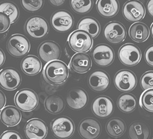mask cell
<instances>
[{
  "label": "cell",
  "instance_id": "cell-1",
  "mask_svg": "<svg viewBox=\"0 0 153 139\" xmlns=\"http://www.w3.org/2000/svg\"><path fill=\"white\" fill-rule=\"evenodd\" d=\"M69 74L67 65L58 60L48 63L43 70L45 79L51 85L62 84L68 79Z\"/></svg>",
  "mask_w": 153,
  "mask_h": 139
},
{
  "label": "cell",
  "instance_id": "cell-2",
  "mask_svg": "<svg viewBox=\"0 0 153 139\" xmlns=\"http://www.w3.org/2000/svg\"><path fill=\"white\" fill-rule=\"evenodd\" d=\"M71 49L76 53H86L93 46L92 37L88 33L77 30L72 32L68 38Z\"/></svg>",
  "mask_w": 153,
  "mask_h": 139
},
{
  "label": "cell",
  "instance_id": "cell-3",
  "mask_svg": "<svg viewBox=\"0 0 153 139\" xmlns=\"http://www.w3.org/2000/svg\"><path fill=\"white\" fill-rule=\"evenodd\" d=\"M15 103L17 108L25 112L34 110L38 105V97L33 90L22 89L15 96Z\"/></svg>",
  "mask_w": 153,
  "mask_h": 139
},
{
  "label": "cell",
  "instance_id": "cell-4",
  "mask_svg": "<svg viewBox=\"0 0 153 139\" xmlns=\"http://www.w3.org/2000/svg\"><path fill=\"white\" fill-rule=\"evenodd\" d=\"M28 40L21 34H15L10 36L6 44V48L10 55L15 57H22L30 50Z\"/></svg>",
  "mask_w": 153,
  "mask_h": 139
},
{
  "label": "cell",
  "instance_id": "cell-5",
  "mask_svg": "<svg viewBox=\"0 0 153 139\" xmlns=\"http://www.w3.org/2000/svg\"><path fill=\"white\" fill-rule=\"evenodd\" d=\"M51 130L56 138L67 139L73 135L74 124L68 117L61 116L56 118L51 123Z\"/></svg>",
  "mask_w": 153,
  "mask_h": 139
},
{
  "label": "cell",
  "instance_id": "cell-6",
  "mask_svg": "<svg viewBox=\"0 0 153 139\" xmlns=\"http://www.w3.org/2000/svg\"><path fill=\"white\" fill-rule=\"evenodd\" d=\"M114 83L117 89L122 92H130L134 89L137 79L134 72L128 70H121L116 74Z\"/></svg>",
  "mask_w": 153,
  "mask_h": 139
},
{
  "label": "cell",
  "instance_id": "cell-7",
  "mask_svg": "<svg viewBox=\"0 0 153 139\" xmlns=\"http://www.w3.org/2000/svg\"><path fill=\"white\" fill-rule=\"evenodd\" d=\"M141 56V50L134 44H125L119 51L120 61L127 66L136 65L140 62Z\"/></svg>",
  "mask_w": 153,
  "mask_h": 139
},
{
  "label": "cell",
  "instance_id": "cell-8",
  "mask_svg": "<svg viewBox=\"0 0 153 139\" xmlns=\"http://www.w3.org/2000/svg\"><path fill=\"white\" fill-rule=\"evenodd\" d=\"M27 34L33 38H42L49 32V25L42 17L34 16L27 20L25 25Z\"/></svg>",
  "mask_w": 153,
  "mask_h": 139
},
{
  "label": "cell",
  "instance_id": "cell-9",
  "mask_svg": "<svg viewBox=\"0 0 153 139\" xmlns=\"http://www.w3.org/2000/svg\"><path fill=\"white\" fill-rule=\"evenodd\" d=\"M122 12L127 20L138 22L145 16L146 8L143 3L139 0H129L124 4Z\"/></svg>",
  "mask_w": 153,
  "mask_h": 139
},
{
  "label": "cell",
  "instance_id": "cell-10",
  "mask_svg": "<svg viewBox=\"0 0 153 139\" xmlns=\"http://www.w3.org/2000/svg\"><path fill=\"white\" fill-rule=\"evenodd\" d=\"M74 18L71 13L67 11L61 10L55 12L51 16L52 27L58 32H67L74 26Z\"/></svg>",
  "mask_w": 153,
  "mask_h": 139
},
{
  "label": "cell",
  "instance_id": "cell-11",
  "mask_svg": "<svg viewBox=\"0 0 153 139\" xmlns=\"http://www.w3.org/2000/svg\"><path fill=\"white\" fill-rule=\"evenodd\" d=\"M93 59L98 65L106 67L111 65L114 60V52L110 46L100 44L93 50Z\"/></svg>",
  "mask_w": 153,
  "mask_h": 139
},
{
  "label": "cell",
  "instance_id": "cell-12",
  "mask_svg": "<svg viewBox=\"0 0 153 139\" xmlns=\"http://www.w3.org/2000/svg\"><path fill=\"white\" fill-rule=\"evenodd\" d=\"M104 36L111 43H121L126 39V28L119 22H110L105 26Z\"/></svg>",
  "mask_w": 153,
  "mask_h": 139
},
{
  "label": "cell",
  "instance_id": "cell-13",
  "mask_svg": "<svg viewBox=\"0 0 153 139\" xmlns=\"http://www.w3.org/2000/svg\"><path fill=\"white\" fill-rule=\"evenodd\" d=\"M22 81L20 74L13 68H6L0 72V84L2 89L13 90L19 86Z\"/></svg>",
  "mask_w": 153,
  "mask_h": 139
},
{
  "label": "cell",
  "instance_id": "cell-14",
  "mask_svg": "<svg viewBox=\"0 0 153 139\" xmlns=\"http://www.w3.org/2000/svg\"><path fill=\"white\" fill-rule=\"evenodd\" d=\"M40 58L46 63L58 61L61 55L60 46L53 41H45L40 45L38 49Z\"/></svg>",
  "mask_w": 153,
  "mask_h": 139
},
{
  "label": "cell",
  "instance_id": "cell-15",
  "mask_svg": "<svg viewBox=\"0 0 153 139\" xmlns=\"http://www.w3.org/2000/svg\"><path fill=\"white\" fill-rule=\"evenodd\" d=\"M47 133V126L40 119H31L26 125L25 134L28 139H45Z\"/></svg>",
  "mask_w": 153,
  "mask_h": 139
},
{
  "label": "cell",
  "instance_id": "cell-16",
  "mask_svg": "<svg viewBox=\"0 0 153 139\" xmlns=\"http://www.w3.org/2000/svg\"><path fill=\"white\" fill-rule=\"evenodd\" d=\"M91 110L94 114L98 118H107L114 111L113 101L109 97H98L93 101Z\"/></svg>",
  "mask_w": 153,
  "mask_h": 139
},
{
  "label": "cell",
  "instance_id": "cell-17",
  "mask_svg": "<svg viewBox=\"0 0 153 139\" xmlns=\"http://www.w3.org/2000/svg\"><path fill=\"white\" fill-rule=\"evenodd\" d=\"M78 132L84 139H96L100 132L99 122L94 118L85 119L78 127Z\"/></svg>",
  "mask_w": 153,
  "mask_h": 139
},
{
  "label": "cell",
  "instance_id": "cell-18",
  "mask_svg": "<svg viewBox=\"0 0 153 139\" xmlns=\"http://www.w3.org/2000/svg\"><path fill=\"white\" fill-rule=\"evenodd\" d=\"M89 86L96 92H102L108 89L110 79L108 74L102 70L92 72L89 77Z\"/></svg>",
  "mask_w": 153,
  "mask_h": 139
},
{
  "label": "cell",
  "instance_id": "cell-19",
  "mask_svg": "<svg viewBox=\"0 0 153 139\" xmlns=\"http://www.w3.org/2000/svg\"><path fill=\"white\" fill-rule=\"evenodd\" d=\"M88 102V95L84 90L74 89L70 90L67 95V103L72 109L80 110L83 109Z\"/></svg>",
  "mask_w": 153,
  "mask_h": 139
},
{
  "label": "cell",
  "instance_id": "cell-20",
  "mask_svg": "<svg viewBox=\"0 0 153 139\" xmlns=\"http://www.w3.org/2000/svg\"><path fill=\"white\" fill-rule=\"evenodd\" d=\"M70 65L76 72L83 74L91 69L92 62L89 55L85 53H77L71 57Z\"/></svg>",
  "mask_w": 153,
  "mask_h": 139
},
{
  "label": "cell",
  "instance_id": "cell-21",
  "mask_svg": "<svg viewBox=\"0 0 153 139\" xmlns=\"http://www.w3.org/2000/svg\"><path fill=\"white\" fill-rule=\"evenodd\" d=\"M97 8L100 15L110 18L119 12V3L118 0H97Z\"/></svg>",
  "mask_w": 153,
  "mask_h": 139
},
{
  "label": "cell",
  "instance_id": "cell-22",
  "mask_svg": "<svg viewBox=\"0 0 153 139\" xmlns=\"http://www.w3.org/2000/svg\"><path fill=\"white\" fill-rule=\"evenodd\" d=\"M1 122L7 127L16 126L20 122L22 115L16 107L8 106L4 108L0 113Z\"/></svg>",
  "mask_w": 153,
  "mask_h": 139
},
{
  "label": "cell",
  "instance_id": "cell-23",
  "mask_svg": "<svg viewBox=\"0 0 153 139\" xmlns=\"http://www.w3.org/2000/svg\"><path fill=\"white\" fill-rule=\"evenodd\" d=\"M130 38L137 43H142L148 38L150 31L148 26L142 23H135L131 25L128 32Z\"/></svg>",
  "mask_w": 153,
  "mask_h": 139
},
{
  "label": "cell",
  "instance_id": "cell-24",
  "mask_svg": "<svg viewBox=\"0 0 153 139\" xmlns=\"http://www.w3.org/2000/svg\"><path fill=\"white\" fill-rule=\"evenodd\" d=\"M21 68L24 73L29 76L38 74L42 70V63L35 56H27L21 63Z\"/></svg>",
  "mask_w": 153,
  "mask_h": 139
},
{
  "label": "cell",
  "instance_id": "cell-25",
  "mask_svg": "<svg viewBox=\"0 0 153 139\" xmlns=\"http://www.w3.org/2000/svg\"><path fill=\"white\" fill-rule=\"evenodd\" d=\"M78 29L88 33L92 38H96L100 34V24L93 17H85L78 23Z\"/></svg>",
  "mask_w": 153,
  "mask_h": 139
},
{
  "label": "cell",
  "instance_id": "cell-26",
  "mask_svg": "<svg viewBox=\"0 0 153 139\" xmlns=\"http://www.w3.org/2000/svg\"><path fill=\"white\" fill-rule=\"evenodd\" d=\"M128 134L130 139H148L150 131L145 123L136 122L130 125Z\"/></svg>",
  "mask_w": 153,
  "mask_h": 139
},
{
  "label": "cell",
  "instance_id": "cell-27",
  "mask_svg": "<svg viewBox=\"0 0 153 139\" xmlns=\"http://www.w3.org/2000/svg\"><path fill=\"white\" fill-rule=\"evenodd\" d=\"M126 123L119 118H111L106 125V131L111 137L118 138L126 131Z\"/></svg>",
  "mask_w": 153,
  "mask_h": 139
},
{
  "label": "cell",
  "instance_id": "cell-28",
  "mask_svg": "<svg viewBox=\"0 0 153 139\" xmlns=\"http://www.w3.org/2000/svg\"><path fill=\"white\" fill-rule=\"evenodd\" d=\"M117 106L119 108V109L124 113H131L136 109L137 99L132 94H122L118 98Z\"/></svg>",
  "mask_w": 153,
  "mask_h": 139
},
{
  "label": "cell",
  "instance_id": "cell-29",
  "mask_svg": "<svg viewBox=\"0 0 153 139\" xmlns=\"http://www.w3.org/2000/svg\"><path fill=\"white\" fill-rule=\"evenodd\" d=\"M45 107L50 113L57 114L64 109L65 103L62 98L56 95L49 96L45 101Z\"/></svg>",
  "mask_w": 153,
  "mask_h": 139
},
{
  "label": "cell",
  "instance_id": "cell-30",
  "mask_svg": "<svg viewBox=\"0 0 153 139\" xmlns=\"http://www.w3.org/2000/svg\"><path fill=\"white\" fill-rule=\"evenodd\" d=\"M72 10L78 14H85L93 7V0H71Z\"/></svg>",
  "mask_w": 153,
  "mask_h": 139
},
{
  "label": "cell",
  "instance_id": "cell-31",
  "mask_svg": "<svg viewBox=\"0 0 153 139\" xmlns=\"http://www.w3.org/2000/svg\"><path fill=\"white\" fill-rule=\"evenodd\" d=\"M0 12L5 13L10 17L11 23L17 21L19 15V11L17 6L12 2H4L0 6Z\"/></svg>",
  "mask_w": 153,
  "mask_h": 139
},
{
  "label": "cell",
  "instance_id": "cell-32",
  "mask_svg": "<svg viewBox=\"0 0 153 139\" xmlns=\"http://www.w3.org/2000/svg\"><path fill=\"white\" fill-rule=\"evenodd\" d=\"M139 104L144 110L153 113V89L146 90L142 93Z\"/></svg>",
  "mask_w": 153,
  "mask_h": 139
},
{
  "label": "cell",
  "instance_id": "cell-33",
  "mask_svg": "<svg viewBox=\"0 0 153 139\" xmlns=\"http://www.w3.org/2000/svg\"><path fill=\"white\" fill-rule=\"evenodd\" d=\"M22 7L29 12L38 11L42 8L44 0H21Z\"/></svg>",
  "mask_w": 153,
  "mask_h": 139
},
{
  "label": "cell",
  "instance_id": "cell-34",
  "mask_svg": "<svg viewBox=\"0 0 153 139\" xmlns=\"http://www.w3.org/2000/svg\"><path fill=\"white\" fill-rule=\"evenodd\" d=\"M141 86L145 91L153 89V71H148L143 74L141 79Z\"/></svg>",
  "mask_w": 153,
  "mask_h": 139
},
{
  "label": "cell",
  "instance_id": "cell-35",
  "mask_svg": "<svg viewBox=\"0 0 153 139\" xmlns=\"http://www.w3.org/2000/svg\"><path fill=\"white\" fill-rule=\"evenodd\" d=\"M0 23H1V29H0V32L4 33L7 31L10 27V17L6 15L5 13H0Z\"/></svg>",
  "mask_w": 153,
  "mask_h": 139
},
{
  "label": "cell",
  "instance_id": "cell-36",
  "mask_svg": "<svg viewBox=\"0 0 153 139\" xmlns=\"http://www.w3.org/2000/svg\"><path fill=\"white\" fill-rule=\"evenodd\" d=\"M1 139H22V138L17 132L9 130L1 134Z\"/></svg>",
  "mask_w": 153,
  "mask_h": 139
},
{
  "label": "cell",
  "instance_id": "cell-37",
  "mask_svg": "<svg viewBox=\"0 0 153 139\" xmlns=\"http://www.w3.org/2000/svg\"><path fill=\"white\" fill-rule=\"evenodd\" d=\"M144 56L148 65L153 67V45L148 47V49L146 51Z\"/></svg>",
  "mask_w": 153,
  "mask_h": 139
},
{
  "label": "cell",
  "instance_id": "cell-38",
  "mask_svg": "<svg viewBox=\"0 0 153 139\" xmlns=\"http://www.w3.org/2000/svg\"><path fill=\"white\" fill-rule=\"evenodd\" d=\"M147 11L150 16L153 17V0H149L147 4Z\"/></svg>",
  "mask_w": 153,
  "mask_h": 139
},
{
  "label": "cell",
  "instance_id": "cell-39",
  "mask_svg": "<svg viewBox=\"0 0 153 139\" xmlns=\"http://www.w3.org/2000/svg\"><path fill=\"white\" fill-rule=\"evenodd\" d=\"M0 100H1V106H0V109L2 110L4 109V105H5L6 104V97L1 91H0Z\"/></svg>",
  "mask_w": 153,
  "mask_h": 139
},
{
  "label": "cell",
  "instance_id": "cell-40",
  "mask_svg": "<svg viewBox=\"0 0 153 139\" xmlns=\"http://www.w3.org/2000/svg\"><path fill=\"white\" fill-rule=\"evenodd\" d=\"M49 1L54 6H60L63 4L65 0H49Z\"/></svg>",
  "mask_w": 153,
  "mask_h": 139
},
{
  "label": "cell",
  "instance_id": "cell-41",
  "mask_svg": "<svg viewBox=\"0 0 153 139\" xmlns=\"http://www.w3.org/2000/svg\"><path fill=\"white\" fill-rule=\"evenodd\" d=\"M0 56H1V61H0V65H2L4 63V61H5V54H4V52L1 50H0Z\"/></svg>",
  "mask_w": 153,
  "mask_h": 139
},
{
  "label": "cell",
  "instance_id": "cell-42",
  "mask_svg": "<svg viewBox=\"0 0 153 139\" xmlns=\"http://www.w3.org/2000/svg\"><path fill=\"white\" fill-rule=\"evenodd\" d=\"M150 32H151V34H152V36L153 38V23L152 24L151 27H150Z\"/></svg>",
  "mask_w": 153,
  "mask_h": 139
},
{
  "label": "cell",
  "instance_id": "cell-43",
  "mask_svg": "<svg viewBox=\"0 0 153 139\" xmlns=\"http://www.w3.org/2000/svg\"><path fill=\"white\" fill-rule=\"evenodd\" d=\"M152 139H153V138H152Z\"/></svg>",
  "mask_w": 153,
  "mask_h": 139
}]
</instances>
